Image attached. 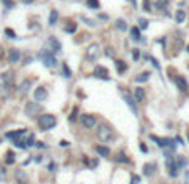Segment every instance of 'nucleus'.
I'll return each mask as SVG.
<instances>
[{"label":"nucleus","instance_id":"1","mask_svg":"<svg viewBox=\"0 0 189 184\" xmlns=\"http://www.w3.org/2000/svg\"><path fill=\"white\" fill-rule=\"evenodd\" d=\"M39 59L44 62V65H45V67H55V64H57V59H55V55L50 52L49 49H40Z\"/></svg>","mask_w":189,"mask_h":184},{"label":"nucleus","instance_id":"2","mask_svg":"<svg viewBox=\"0 0 189 184\" xmlns=\"http://www.w3.org/2000/svg\"><path fill=\"white\" fill-rule=\"evenodd\" d=\"M55 124H57V117L54 116V114H42L39 117V126L42 131H49Z\"/></svg>","mask_w":189,"mask_h":184},{"label":"nucleus","instance_id":"3","mask_svg":"<svg viewBox=\"0 0 189 184\" xmlns=\"http://www.w3.org/2000/svg\"><path fill=\"white\" fill-rule=\"evenodd\" d=\"M97 137H99L100 142H109L114 139V131L109 126H100L97 129Z\"/></svg>","mask_w":189,"mask_h":184},{"label":"nucleus","instance_id":"4","mask_svg":"<svg viewBox=\"0 0 189 184\" xmlns=\"http://www.w3.org/2000/svg\"><path fill=\"white\" fill-rule=\"evenodd\" d=\"M166 167H167V171H169L171 177H176V176L179 174V166L176 162V157H174V156H171V154L166 156Z\"/></svg>","mask_w":189,"mask_h":184},{"label":"nucleus","instance_id":"5","mask_svg":"<svg viewBox=\"0 0 189 184\" xmlns=\"http://www.w3.org/2000/svg\"><path fill=\"white\" fill-rule=\"evenodd\" d=\"M42 112V106L39 102H27L25 104V114L29 117H35Z\"/></svg>","mask_w":189,"mask_h":184},{"label":"nucleus","instance_id":"6","mask_svg":"<svg viewBox=\"0 0 189 184\" xmlns=\"http://www.w3.org/2000/svg\"><path fill=\"white\" fill-rule=\"evenodd\" d=\"M99 55H100V49H99L97 44L89 45L87 50H85V57H87V60H90V62H96V60L99 59Z\"/></svg>","mask_w":189,"mask_h":184},{"label":"nucleus","instance_id":"7","mask_svg":"<svg viewBox=\"0 0 189 184\" xmlns=\"http://www.w3.org/2000/svg\"><path fill=\"white\" fill-rule=\"evenodd\" d=\"M152 141H156V144L159 146V147H171V149H174L176 144H174V141L172 139H167V137H157V136H151Z\"/></svg>","mask_w":189,"mask_h":184},{"label":"nucleus","instance_id":"8","mask_svg":"<svg viewBox=\"0 0 189 184\" xmlns=\"http://www.w3.org/2000/svg\"><path fill=\"white\" fill-rule=\"evenodd\" d=\"M122 97H124V100L127 102V106L130 107V111L134 112V116H137V107H136V100H134V97L130 96V94L127 92V90H126V89L122 90Z\"/></svg>","mask_w":189,"mask_h":184},{"label":"nucleus","instance_id":"9","mask_svg":"<svg viewBox=\"0 0 189 184\" xmlns=\"http://www.w3.org/2000/svg\"><path fill=\"white\" fill-rule=\"evenodd\" d=\"M80 122H82V126L85 129H92V127H96V117L90 116V114H82L80 116Z\"/></svg>","mask_w":189,"mask_h":184},{"label":"nucleus","instance_id":"10","mask_svg":"<svg viewBox=\"0 0 189 184\" xmlns=\"http://www.w3.org/2000/svg\"><path fill=\"white\" fill-rule=\"evenodd\" d=\"M94 77L102 79V80H109V70L104 67V65H96V69H94Z\"/></svg>","mask_w":189,"mask_h":184},{"label":"nucleus","instance_id":"11","mask_svg":"<svg viewBox=\"0 0 189 184\" xmlns=\"http://www.w3.org/2000/svg\"><path fill=\"white\" fill-rule=\"evenodd\" d=\"M174 80V84H176V87L179 89L181 92H188V89H189V84H188V80L182 77V75H176V77L172 79Z\"/></svg>","mask_w":189,"mask_h":184},{"label":"nucleus","instance_id":"12","mask_svg":"<svg viewBox=\"0 0 189 184\" xmlns=\"http://www.w3.org/2000/svg\"><path fill=\"white\" fill-rule=\"evenodd\" d=\"M47 45H49V50L50 52H60V50H62V45H60V42L57 39H55V37H49V39H47Z\"/></svg>","mask_w":189,"mask_h":184},{"label":"nucleus","instance_id":"13","mask_svg":"<svg viewBox=\"0 0 189 184\" xmlns=\"http://www.w3.org/2000/svg\"><path fill=\"white\" fill-rule=\"evenodd\" d=\"M47 89L45 87H37L35 89V92H34V97H35V100L37 102H42V100H45L47 99Z\"/></svg>","mask_w":189,"mask_h":184},{"label":"nucleus","instance_id":"14","mask_svg":"<svg viewBox=\"0 0 189 184\" xmlns=\"http://www.w3.org/2000/svg\"><path fill=\"white\" fill-rule=\"evenodd\" d=\"M19 59H20V50L19 49H10L9 50V62L10 64L19 62Z\"/></svg>","mask_w":189,"mask_h":184},{"label":"nucleus","instance_id":"15","mask_svg":"<svg viewBox=\"0 0 189 184\" xmlns=\"http://www.w3.org/2000/svg\"><path fill=\"white\" fill-rule=\"evenodd\" d=\"M134 100H136V102H142V100H144V99H146V90H144V89L142 87H136V90H134Z\"/></svg>","mask_w":189,"mask_h":184},{"label":"nucleus","instance_id":"16","mask_svg":"<svg viewBox=\"0 0 189 184\" xmlns=\"http://www.w3.org/2000/svg\"><path fill=\"white\" fill-rule=\"evenodd\" d=\"M0 79L3 82V86H13V74L12 72H3L0 75Z\"/></svg>","mask_w":189,"mask_h":184},{"label":"nucleus","instance_id":"17","mask_svg":"<svg viewBox=\"0 0 189 184\" xmlns=\"http://www.w3.org/2000/svg\"><path fill=\"white\" fill-rule=\"evenodd\" d=\"M96 152L102 157H107L110 154V149L109 147H106V146H96Z\"/></svg>","mask_w":189,"mask_h":184},{"label":"nucleus","instance_id":"18","mask_svg":"<svg viewBox=\"0 0 189 184\" xmlns=\"http://www.w3.org/2000/svg\"><path fill=\"white\" fill-rule=\"evenodd\" d=\"M156 167H157V166L154 164V162H147V164H144V174L146 176H152L154 174V173H156Z\"/></svg>","mask_w":189,"mask_h":184},{"label":"nucleus","instance_id":"19","mask_svg":"<svg viewBox=\"0 0 189 184\" xmlns=\"http://www.w3.org/2000/svg\"><path fill=\"white\" fill-rule=\"evenodd\" d=\"M114 64H116V69H117L119 74H122V72L127 70V64H126L124 60H114Z\"/></svg>","mask_w":189,"mask_h":184},{"label":"nucleus","instance_id":"20","mask_svg":"<svg viewBox=\"0 0 189 184\" xmlns=\"http://www.w3.org/2000/svg\"><path fill=\"white\" fill-rule=\"evenodd\" d=\"M15 177L19 179V183H20V184H25V183H27V179H29V177H27V174H25L22 169L15 171Z\"/></svg>","mask_w":189,"mask_h":184},{"label":"nucleus","instance_id":"21","mask_svg":"<svg viewBox=\"0 0 189 184\" xmlns=\"http://www.w3.org/2000/svg\"><path fill=\"white\" fill-rule=\"evenodd\" d=\"M27 131L25 129H19V131H12V132H7V137H12V139H19L20 136H24Z\"/></svg>","mask_w":189,"mask_h":184},{"label":"nucleus","instance_id":"22","mask_svg":"<svg viewBox=\"0 0 189 184\" xmlns=\"http://www.w3.org/2000/svg\"><path fill=\"white\" fill-rule=\"evenodd\" d=\"M130 37L134 40H142V37H141V29L139 27H132L130 29Z\"/></svg>","mask_w":189,"mask_h":184},{"label":"nucleus","instance_id":"23","mask_svg":"<svg viewBox=\"0 0 189 184\" xmlns=\"http://www.w3.org/2000/svg\"><path fill=\"white\" fill-rule=\"evenodd\" d=\"M64 30H65L67 34H74V32L77 30V24H75V22H70V24H67V25L64 27Z\"/></svg>","mask_w":189,"mask_h":184},{"label":"nucleus","instance_id":"24","mask_svg":"<svg viewBox=\"0 0 189 184\" xmlns=\"http://www.w3.org/2000/svg\"><path fill=\"white\" fill-rule=\"evenodd\" d=\"M149 77H151V72H142V74H139L136 77V82H146V80H149Z\"/></svg>","mask_w":189,"mask_h":184},{"label":"nucleus","instance_id":"25","mask_svg":"<svg viewBox=\"0 0 189 184\" xmlns=\"http://www.w3.org/2000/svg\"><path fill=\"white\" fill-rule=\"evenodd\" d=\"M116 27H117L119 30H122V32H124V30H127V29H129V27H127V24H126V20H122V19L116 20Z\"/></svg>","mask_w":189,"mask_h":184},{"label":"nucleus","instance_id":"26","mask_svg":"<svg viewBox=\"0 0 189 184\" xmlns=\"http://www.w3.org/2000/svg\"><path fill=\"white\" fill-rule=\"evenodd\" d=\"M186 20V13H184V10H178L176 12V22L178 24H182Z\"/></svg>","mask_w":189,"mask_h":184},{"label":"nucleus","instance_id":"27","mask_svg":"<svg viewBox=\"0 0 189 184\" xmlns=\"http://www.w3.org/2000/svg\"><path fill=\"white\" fill-rule=\"evenodd\" d=\"M57 19H59V13H57L55 10H52V12H50V17H49V25H54V24L57 22Z\"/></svg>","mask_w":189,"mask_h":184},{"label":"nucleus","instance_id":"28","mask_svg":"<svg viewBox=\"0 0 189 184\" xmlns=\"http://www.w3.org/2000/svg\"><path fill=\"white\" fill-rule=\"evenodd\" d=\"M87 7L92 10H97L100 7V3H99V0H87Z\"/></svg>","mask_w":189,"mask_h":184},{"label":"nucleus","instance_id":"29","mask_svg":"<svg viewBox=\"0 0 189 184\" xmlns=\"http://www.w3.org/2000/svg\"><path fill=\"white\" fill-rule=\"evenodd\" d=\"M62 74H64V77H67V79L72 77V70L69 69L67 64H64V65H62Z\"/></svg>","mask_w":189,"mask_h":184},{"label":"nucleus","instance_id":"30","mask_svg":"<svg viewBox=\"0 0 189 184\" xmlns=\"http://www.w3.org/2000/svg\"><path fill=\"white\" fill-rule=\"evenodd\" d=\"M24 146H25V147H32V146H35V139H34L32 134H30V136L24 141Z\"/></svg>","mask_w":189,"mask_h":184},{"label":"nucleus","instance_id":"31","mask_svg":"<svg viewBox=\"0 0 189 184\" xmlns=\"http://www.w3.org/2000/svg\"><path fill=\"white\" fill-rule=\"evenodd\" d=\"M30 86H32V80H24L22 86H20V92H27Z\"/></svg>","mask_w":189,"mask_h":184},{"label":"nucleus","instance_id":"32","mask_svg":"<svg viewBox=\"0 0 189 184\" xmlns=\"http://www.w3.org/2000/svg\"><path fill=\"white\" fill-rule=\"evenodd\" d=\"M116 161H117V162H126V164H127V162H129V157H127L126 154H122V152H119L117 157H116Z\"/></svg>","mask_w":189,"mask_h":184},{"label":"nucleus","instance_id":"33","mask_svg":"<svg viewBox=\"0 0 189 184\" xmlns=\"http://www.w3.org/2000/svg\"><path fill=\"white\" fill-rule=\"evenodd\" d=\"M166 7H167V0H157V3H156V9L162 10V9H166Z\"/></svg>","mask_w":189,"mask_h":184},{"label":"nucleus","instance_id":"34","mask_svg":"<svg viewBox=\"0 0 189 184\" xmlns=\"http://www.w3.org/2000/svg\"><path fill=\"white\" fill-rule=\"evenodd\" d=\"M7 164H13L15 162V157H13V152H7Z\"/></svg>","mask_w":189,"mask_h":184},{"label":"nucleus","instance_id":"35","mask_svg":"<svg viewBox=\"0 0 189 184\" xmlns=\"http://www.w3.org/2000/svg\"><path fill=\"white\" fill-rule=\"evenodd\" d=\"M147 60H149V62H151V64H152V65H154V67H156V69H157V70H159V62H157V60H156V59H154V57H151V55H147Z\"/></svg>","mask_w":189,"mask_h":184},{"label":"nucleus","instance_id":"36","mask_svg":"<svg viewBox=\"0 0 189 184\" xmlns=\"http://www.w3.org/2000/svg\"><path fill=\"white\" fill-rule=\"evenodd\" d=\"M5 176H7V169H5L3 166H0V181L5 179Z\"/></svg>","mask_w":189,"mask_h":184},{"label":"nucleus","instance_id":"37","mask_svg":"<svg viewBox=\"0 0 189 184\" xmlns=\"http://www.w3.org/2000/svg\"><path fill=\"white\" fill-rule=\"evenodd\" d=\"M139 57H141V52H139V49H134V50H132V59H134V60H137Z\"/></svg>","mask_w":189,"mask_h":184},{"label":"nucleus","instance_id":"38","mask_svg":"<svg viewBox=\"0 0 189 184\" xmlns=\"http://www.w3.org/2000/svg\"><path fill=\"white\" fill-rule=\"evenodd\" d=\"M141 183V177L137 174H134L132 176V179H130V184H139Z\"/></svg>","mask_w":189,"mask_h":184},{"label":"nucleus","instance_id":"39","mask_svg":"<svg viewBox=\"0 0 189 184\" xmlns=\"http://www.w3.org/2000/svg\"><path fill=\"white\" fill-rule=\"evenodd\" d=\"M139 25H141V29H147V20L146 19H139Z\"/></svg>","mask_w":189,"mask_h":184},{"label":"nucleus","instance_id":"40","mask_svg":"<svg viewBox=\"0 0 189 184\" xmlns=\"http://www.w3.org/2000/svg\"><path fill=\"white\" fill-rule=\"evenodd\" d=\"M144 10H146V12L152 10V9H151V0H144Z\"/></svg>","mask_w":189,"mask_h":184},{"label":"nucleus","instance_id":"41","mask_svg":"<svg viewBox=\"0 0 189 184\" xmlns=\"http://www.w3.org/2000/svg\"><path fill=\"white\" fill-rule=\"evenodd\" d=\"M2 2L5 3V7H7V9H12V7H13V0H2Z\"/></svg>","mask_w":189,"mask_h":184},{"label":"nucleus","instance_id":"42","mask_svg":"<svg viewBox=\"0 0 189 184\" xmlns=\"http://www.w3.org/2000/svg\"><path fill=\"white\" fill-rule=\"evenodd\" d=\"M5 34L9 35L10 39H13V37H15V32H13V30H12V29H5Z\"/></svg>","mask_w":189,"mask_h":184},{"label":"nucleus","instance_id":"43","mask_svg":"<svg viewBox=\"0 0 189 184\" xmlns=\"http://www.w3.org/2000/svg\"><path fill=\"white\" fill-rule=\"evenodd\" d=\"M75 116H77V109H74V112H72V116L69 117V121H70V122H74V121H75Z\"/></svg>","mask_w":189,"mask_h":184},{"label":"nucleus","instance_id":"44","mask_svg":"<svg viewBox=\"0 0 189 184\" xmlns=\"http://www.w3.org/2000/svg\"><path fill=\"white\" fill-rule=\"evenodd\" d=\"M106 55H107V57H114V50H112V49H107V50H106Z\"/></svg>","mask_w":189,"mask_h":184},{"label":"nucleus","instance_id":"45","mask_svg":"<svg viewBox=\"0 0 189 184\" xmlns=\"http://www.w3.org/2000/svg\"><path fill=\"white\" fill-rule=\"evenodd\" d=\"M55 169H57V166L54 164V162H50V164H49V171H50V173H54Z\"/></svg>","mask_w":189,"mask_h":184},{"label":"nucleus","instance_id":"46","mask_svg":"<svg viewBox=\"0 0 189 184\" xmlns=\"http://www.w3.org/2000/svg\"><path fill=\"white\" fill-rule=\"evenodd\" d=\"M60 146H62V147H67V146H69V141H60Z\"/></svg>","mask_w":189,"mask_h":184},{"label":"nucleus","instance_id":"47","mask_svg":"<svg viewBox=\"0 0 189 184\" xmlns=\"http://www.w3.org/2000/svg\"><path fill=\"white\" fill-rule=\"evenodd\" d=\"M85 20V24H87V25H90V27H94V22H92V20H89V19H84Z\"/></svg>","mask_w":189,"mask_h":184},{"label":"nucleus","instance_id":"48","mask_svg":"<svg viewBox=\"0 0 189 184\" xmlns=\"http://www.w3.org/2000/svg\"><path fill=\"white\" fill-rule=\"evenodd\" d=\"M99 19H102V20H107V19H109V17H107L106 13H100V15H99Z\"/></svg>","mask_w":189,"mask_h":184},{"label":"nucleus","instance_id":"49","mask_svg":"<svg viewBox=\"0 0 189 184\" xmlns=\"http://www.w3.org/2000/svg\"><path fill=\"white\" fill-rule=\"evenodd\" d=\"M141 151H142V152H147V147H146L144 144H141Z\"/></svg>","mask_w":189,"mask_h":184},{"label":"nucleus","instance_id":"50","mask_svg":"<svg viewBox=\"0 0 189 184\" xmlns=\"http://www.w3.org/2000/svg\"><path fill=\"white\" fill-rule=\"evenodd\" d=\"M24 2H25V3H30V2H32V0H24Z\"/></svg>","mask_w":189,"mask_h":184},{"label":"nucleus","instance_id":"51","mask_svg":"<svg viewBox=\"0 0 189 184\" xmlns=\"http://www.w3.org/2000/svg\"><path fill=\"white\" fill-rule=\"evenodd\" d=\"M0 57H2V50H0Z\"/></svg>","mask_w":189,"mask_h":184},{"label":"nucleus","instance_id":"52","mask_svg":"<svg viewBox=\"0 0 189 184\" xmlns=\"http://www.w3.org/2000/svg\"><path fill=\"white\" fill-rule=\"evenodd\" d=\"M188 52H189V47H188Z\"/></svg>","mask_w":189,"mask_h":184}]
</instances>
